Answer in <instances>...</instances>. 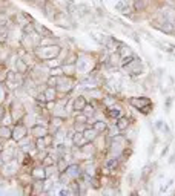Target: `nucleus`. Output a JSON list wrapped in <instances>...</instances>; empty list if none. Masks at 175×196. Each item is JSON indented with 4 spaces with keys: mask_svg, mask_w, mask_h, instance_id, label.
I'll list each match as a JSON object with an SVG mask.
<instances>
[{
    "mask_svg": "<svg viewBox=\"0 0 175 196\" xmlns=\"http://www.w3.org/2000/svg\"><path fill=\"white\" fill-rule=\"evenodd\" d=\"M48 84H49V86H55V84H58V78L55 77V75H52V78H49L48 80Z\"/></svg>",
    "mask_w": 175,
    "mask_h": 196,
    "instance_id": "aec40b11",
    "label": "nucleus"
},
{
    "mask_svg": "<svg viewBox=\"0 0 175 196\" xmlns=\"http://www.w3.org/2000/svg\"><path fill=\"white\" fill-rule=\"evenodd\" d=\"M25 135H26V127H25V126H22V124H17L16 129H14V133H12L14 140H16V141H20Z\"/></svg>",
    "mask_w": 175,
    "mask_h": 196,
    "instance_id": "f03ea898",
    "label": "nucleus"
},
{
    "mask_svg": "<svg viewBox=\"0 0 175 196\" xmlns=\"http://www.w3.org/2000/svg\"><path fill=\"white\" fill-rule=\"evenodd\" d=\"M129 103H131L134 107L141 109V107H145V106H147V104H151V100H149V98H146V97H138V98H131Z\"/></svg>",
    "mask_w": 175,
    "mask_h": 196,
    "instance_id": "f257e3e1",
    "label": "nucleus"
},
{
    "mask_svg": "<svg viewBox=\"0 0 175 196\" xmlns=\"http://www.w3.org/2000/svg\"><path fill=\"white\" fill-rule=\"evenodd\" d=\"M155 127L158 129V130H164V133H169V127L164 124V121H161V119H158V121H155Z\"/></svg>",
    "mask_w": 175,
    "mask_h": 196,
    "instance_id": "9b49d317",
    "label": "nucleus"
},
{
    "mask_svg": "<svg viewBox=\"0 0 175 196\" xmlns=\"http://www.w3.org/2000/svg\"><path fill=\"white\" fill-rule=\"evenodd\" d=\"M134 8H135L137 11L145 9V2H143V0H134Z\"/></svg>",
    "mask_w": 175,
    "mask_h": 196,
    "instance_id": "2eb2a0df",
    "label": "nucleus"
},
{
    "mask_svg": "<svg viewBox=\"0 0 175 196\" xmlns=\"http://www.w3.org/2000/svg\"><path fill=\"white\" fill-rule=\"evenodd\" d=\"M55 95H57V91H55V87H52V86H49L46 91H45L46 100H55Z\"/></svg>",
    "mask_w": 175,
    "mask_h": 196,
    "instance_id": "0eeeda50",
    "label": "nucleus"
},
{
    "mask_svg": "<svg viewBox=\"0 0 175 196\" xmlns=\"http://www.w3.org/2000/svg\"><path fill=\"white\" fill-rule=\"evenodd\" d=\"M0 133H2L3 138H9L11 136V130L8 127H0Z\"/></svg>",
    "mask_w": 175,
    "mask_h": 196,
    "instance_id": "dca6fc26",
    "label": "nucleus"
},
{
    "mask_svg": "<svg viewBox=\"0 0 175 196\" xmlns=\"http://www.w3.org/2000/svg\"><path fill=\"white\" fill-rule=\"evenodd\" d=\"M120 113H122V110L120 109H109V117H112V118H117V117H120Z\"/></svg>",
    "mask_w": 175,
    "mask_h": 196,
    "instance_id": "f3484780",
    "label": "nucleus"
},
{
    "mask_svg": "<svg viewBox=\"0 0 175 196\" xmlns=\"http://www.w3.org/2000/svg\"><path fill=\"white\" fill-rule=\"evenodd\" d=\"M124 8H126V2H124V0L117 3V9H124Z\"/></svg>",
    "mask_w": 175,
    "mask_h": 196,
    "instance_id": "393cba45",
    "label": "nucleus"
},
{
    "mask_svg": "<svg viewBox=\"0 0 175 196\" xmlns=\"http://www.w3.org/2000/svg\"><path fill=\"white\" fill-rule=\"evenodd\" d=\"M5 80H6V74L2 72V74H0V81H5Z\"/></svg>",
    "mask_w": 175,
    "mask_h": 196,
    "instance_id": "cd10ccee",
    "label": "nucleus"
},
{
    "mask_svg": "<svg viewBox=\"0 0 175 196\" xmlns=\"http://www.w3.org/2000/svg\"><path fill=\"white\" fill-rule=\"evenodd\" d=\"M170 103H172V98H170V97H169V98H168V100H166V107H168V109L170 107Z\"/></svg>",
    "mask_w": 175,
    "mask_h": 196,
    "instance_id": "bb28decb",
    "label": "nucleus"
},
{
    "mask_svg": "<svg viewBox=\"0 0 175 196\" xmlns=\"http://www.w3.org/2000/svg\"><path fill=\"white\" fill-rule=\"evenodd\" d=\"M120 55H122V58H126V57L134 55V54H132L131 48H128V46H122V48H120Z\"/></svg>",
    "mask_w": 175,
    "mask_h": 196,
    "instance_id": "1a4fd4ad",
    "label": "nucleus"
},
{
    "mask_svg": "<svg viewBox=\"0 0 175 196\" xmlns=\"http://www.w3.org/2000/svg\"><path fill=\"white\" fill-rule=\"evenodd\" d=\"M61 69H63V74H66V75H72V72L75 70V66L71 64V63H68V64L61 66Z\"/></svg>",
    "mask_w": 175,
    "mask_h": 196,
    "instance_id": "9d476101",
    "label": "nucleus"
},
{
    "mask_svg": "<svg viewBox=\"0 0 175 196\" xmlns=\"http://www.w3.org/2000/svg\"><path fill=\"white\" fill-rule=\"evenodd\" d=\"M86 104H88V103H86V98H84V97H77V98L74 100V110L82 112Z\"/></svg>",
    "mask_w": 175,
    "mask_h": 196,
    "instance_id": "7ed1b4c3",
    "label": "nucleus"
},
{
    "mask_svg": "<svg viewBox=\"0 0 175 196\" xmlns=\"http://www.w3.org/2000/svg\"><path fill=\"white\" fill-rule=\"evenodd\" d=\"M43 170H39V168H35L34 170V176H39V178H45L46 176V173H42Z\"/></svg>",
    "mask_w": 175,
    "mask_h": 196,
    "instance_id": "4be33fe9",
    "label": "nucleus"
},
{
    "mask_svg": "<svg viewBox=\"0 0 175 196\" xmlns=\"http://www.w3.org/2000/svg\"><path fill=\"white\" fill-rule=\"evenodd\" d=\"M147 173H151V167L149 166H146L145 168H143V179H146V178H147Z\"/></svg>",
    "mask_w": 175,
    "mask_h": 196,
    "instance_id": "b1692460",
    "label": "nucleus"
},
{
    "mask_svg": "<svg viewBox=\"0 0 175 196\" xmlns=\"http://www.w3.org/2000/svg\"><path fill=\"white\" fill-rule=\"evenodd\" d=\"M94 129L97 130V133L98 132H103L106 129V124L103 123V121H97V123H94Z\"/></svg>",
    "mask_w": 175,
    "mask_h": 196,
    "instance_id": "4468645a",
    "label": "nucleus"
},
{
    "mask_svg": "<svg viewBox=\"0 0 175 196\" xmlns=\"http://www.w3.org/2000/svg\"><path fill=\"white\" fill-rule=\"evenodd\" d=\"M17 70H19V72H26V64L22 60L17 61Z\"/></svg>",
    "mask_w": 175,
    "mask_h": 196,
    "instance_id": "a211bd4d",
    "label": "nucleus"
},
{
    "mask_svg": "<svg viewBox=\"0 0 175 196\" xmlns=\"http://www.w3.org/2000/svg\"><path fill=\"white\" fill-rule=\"evenodd\" d=\"M82 112H83V113H84V115H86V117L89 118V117H92V115H94V107H92L91 104H86V106H84V109L82 110Z\"/></svg>",
    "mask_w": 175,
    "mask_h": 196,
    "instance_id": "ddd939ff",
    "label": "nucleus"
},
{
    "mask_svg": "<svg viewBox=\"0 0 175 196\" xmlns=\"http://www.w3.org/2000/svg\"><path fill=\"white\" fill-rule=\"evenodd\" d=\"M75 121H77V123H80V124H82V123H86L88 121V117H86V115H77V117H75Z\"/></svg>",
    "mask_w": 175,
    "mask_h": 196,
    "instance_id": "6ab92c4d",
    "label": "nucleus"
},
{
    "mask_svg": "<svg viewBox=\"0 0 175 196\" xmlns=\"http://www.w3.org/2000/svg\"><path fill=\"white\" fill-rule=\"evenodd\" d=\"M140 112H141V113H149V112H151V106H149V107H147V106L141 107V109H140Z\"/></svg>",
    "mask_w": 175,
    "mask_h": 196,
    "instance_id": "a878e982",
    "label": "nucleus"
},
{
    "mask_svg": "<svg viewBox=\"0 0 175 196\" xmlns=\"http://www.w3.org/2000/svg\"><path fill=\"white\" fill-rule=\"evenodd\" d=\"M83 136H84V140H86L88 142H91V141H94L95 140V136H97V130L95 129H86V130L83 132Z\"/></svg>",
    "mask_w": 175,
    "mask_h": 196,
    "instance_id": "20e7f679",
    "label": "nucleus"
},
{
    "mask_svg": "<svg viewBox=\"0 0 175 196\" xmlns=\"http://www.w3.org/2000/svg\"><path fill=\"white\" fill-rule=\"evenodd\" d=\"M117 166H118L117 159H109V161H107V167H109V168H115Z\"/></svg>",
    "mask_w": 175,
    "mask_h": 196,
    "instance_id": "412c9836",
    "label": "nucleus"
},
{
    "mask_svg": "<svg viewBox=\"0 0 175 196\" xmlns=\"http://www.w3.org/2000/svg\"><path fill=\"white\" fill-rule=\"evenodd\" d=\"M66 173H68L69 178H77L80 175V167L78 166H69L66 168Z\"/></svg>",
    "mask_w": 175,
    "mask_h": 196,
    "instance_id": "423d86ee",
    "label": "nucleus"
},
{
    "mask_svg": "<svg viewBox=\"0 0 175 196\" xmlns=\"http://www.w3.org/2000/svg\"><path fill=\"white\" fill-rule=\"evenodd\" d=\"M106 46H107V49H111V51H115V48L120 46V42H117V40H114V38H109L107 43H106Z\"/></svg>",
    "mask_w": 175,
    "mask_h": 196,
    "instance_id": "f8f14e48",
    "label": "nucleus"
},
{
    "mask_svg": "<svg viewBox=\"0 0 175 196\" xmlns=\"http://www.w3.org/2000/svg\"><path fill=\"white\" fill-rule=\"evenodd\" d=\"M128 126H129V121L126 118H120L118 123H117V129L118 130H124V129H128Z\"/></svg>",
    "mask_w": 175,
    "mask_h": 196,
    "instance_id": "6e6552de",
    "label": "nucleus"
},
{
    "mask_svg": "<svg viewBox=\"0 0 175 196\" xmlns=\"http://www.w3.org/2000/svg\"><path fill=\"white\" fill-rule=\"evenodd\" d=\"M61 72H63V69H61V68H57V69H51V74H52V75H55V77H58V75H60Z\"/></svg>",
    "mask_w": 175,
    "mask_h": 196,
    "instance_id": "5701e85b",
    "label": "nucleus"
},
{
    "mask_svg": "<svg viewBox=\"0 0 175 196\" xmlns=\"http://www.w3.org/2000/svg\"><path fill=\"white\" fill-rule=\"evenodd\" d=\"M32 133L37 138H45V136H46V133H48V129L43 127V126H35L32 129Z\"/></svg>",
    "mask_w": 175,
    "mask_h": 196,
    "instance_id": "39448f33",
    "label": "nucleus"
}]
</instances>
